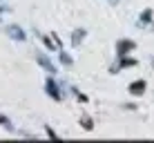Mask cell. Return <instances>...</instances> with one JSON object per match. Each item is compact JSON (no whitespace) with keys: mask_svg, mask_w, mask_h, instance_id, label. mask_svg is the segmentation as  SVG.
<instances>
[{"mask_svg":"<svg viewBox=\"0 0 154 143\" xmlns=\"http://www.w3.org/2000/svg\"><path fill=\"white\" fill-rule=\"evenodd\" d=\"M152 16H154L152 7L143 9V11H141V16H139V20H136V27H147V25L152 23Z\"/></svg>","mask_w":154,"mask_h":143,"instance_id":"7","label":"cell"},{"mask_svg":"<svg viewBox=\"0 0 154 143\" xmlns=\"http://www.w3.org/2000/svg\"><path fill=\"white\" fill-rule=\"evenodd\" d=\"M145 87H147V83L143 81V78H139V81H132L130 85H127V92H130L132 96H143V94H145Z\"/></svg>","mask_w":154,"mask_h":143,"instance_id":"6","label":"cell"},{"mask_svg":"<svg viewBox=\"0 0 154 143\" xmlns=\"http://www.w3.org/2000/svg\"><path fill=\"white\" fill-rule=\"evenodd\" d=\"M109 2H112V5H116V2H119V0H109Z\"/></svg>","mask_w":154,"mask_h":143,"instance_id":"17","label":"cell"},{"mask_svg":"<svg viewBox=\"0 0 154 143\" xmlns=\"http://www.w3.org/2000/svg\"><path fill=\"white\" fill-rule=\"evenodd\" d=\"M85 36H87V29L76 27V29L72 31V45H74V47H78V45L83 43V38H85Z\"/></svg>","mask_w":154,"mask_h":143,"instance_id":"8","label":"cell"},{"mask_svg":"<svg viewBox=\"0 0 154 143\" xmlns=\"http://www.w3.org/2000/svg\"><path fill=\"white\" fill-rule=\"evenodd\" d=\"M0 125H2L7 132H16V128H14V123H11V119L9 116H5V114H0Z\"/></svg>","mask_w":154,"mask_h":143,"instance_id":"10","label":"cell"},{"mask_svg":"<svg viewBox=\"0 0 154 143\" xmlns=\"http://www.w3.org/2000/svg\"><path fill=\"white\" fill-rule=\"evenodd\" d=\"M34 54H36V63H38V65H40L47 74H51V76H54V74L58 72V67L51 63V58L47 56V54H42V51H34Z\"/></svg>","mask_w":154,"mask_h":143,"instance_id":"3","label":"cell"},{"mask_svg":"<svg viewBox=\"0 0 154 143\" xmlns=\"http://www.w3.org/2000/svg\"><path fill=\"white\" fill-rule=\"evenodd\" d=\"M152 65H154V58H152Z\"/></svg>","mask_w":154,"mask_h":143,"instance_id":"18","label":"cell"},{"mask_svg":"<svg viewBox=\"0 0 154 143\" xmlns=\"http://www.w3.org/2000/svg\"><path fill=\"white\" fill-rule=\"evenodd\" d=\"M123 107H125V110H136V105H134V103H125Z\"/></svg>","mask_w":154,"mask_h":143,"instance_id":"15","label":"cell"},{"mask_svg":"<svg viewBox=\"0 0 154 143\" xmlns=\"http://www.w3.org/2000/svg\"><path fill=\"white\" fill-rule=\"evenodd\" d=\"M7 9H9V7H5V5H0V18H2V14L7 11Z\"/></svg>","mask_w":154,"mask_h":143,"instance_id":"16","label":"cell"},{"mask_svg":"<svg viewBox=\"0 0 154 143\" xmlns=\"http://www.w3.org/2000/svg\"><path fill=\"white\" fill-rule=\"evenodd\" d=\"M58 58H60V63H63L65 67H72V65H74V58L67 54L65 49H58Z\"/></svg>","mask_w":154,"mask_h":143,"instance_id":"9","label":"cell"},{"mask_svg":"<svg viewBox=\"0 0 154 143\" xmlns=\"http://www.w3.org/2000/svg\"><path fill=\"white\" fill-rule=\"evenodd\" d=\"M139 65V61H136L134 56H130V54H125V56H119V63L116 65H112V74H119V70H127V67H136Z\"/></svg>","mask_w":154,"mask_h":143,"instance_id":"4","label":"cell"},{"mask_svg":"<svg viewBox=\"0 0 154 143\" xmlns=\"http://www.w3.org/2000/svg\"><path fill=\"white\" fill-rule=\"evenodd\" d=\"M81 128H83V130H87V132H89V130H94V121L89 119V116H81Z\"/></svg>","mask_w":154,"mask_h":143,"instance_id":"12","label":"cell"},{"mask_svg":"<svg viewBox=\"0 0 154 143\" xmlns=\"http://www.w3.org/2000/svg\"><path fill=\"white\" fill-rule=\"evenodd\" d=\"M136 49V43L132 38H121L116 40V56H125V54H132Z\"/></svg>","mask_w":154,"mask_h":143,"instance_id":"5","label":"cell"},{"mask_svg":"<svg viewBox=\"0 0 154 143\" xmlns=\"http://www.w3.org/2000/svg\"><path fill=\"white\" fill-rule=\"evenodd\" d=\"M45 132H47V136H51V139L56 136V130H54V128H49V125H45Z\"/></svg>","mask_w":154,"mask_h":143,"instance_id":"14","label":"cell"},{"mask_svg":"<svg viewBox=\"0 0 154 143\" xmlns=\"http://www.w3.org/2000/svg\"><path fill=\"white\" fill-rule=\"evenodd\" d=\"M40 40L45 43V47H47V49L58 51V45H56V40H54V38H49V36H40Z\"/></svg>","mask_w":154,"mask_h":143,"instance_id":"11","label":"cell"},{"mask_svg":"<svg viewBox=\"0 0 154 143\" xmlns=\"http://www.w3.org/2000/svg\"><path fill=\"white\" fill-rule=\"evenodd\" d=\"M45 94L49 98H54V101H63V92H60V85H58V83L54 81V76H47L45 78Z\"/></svg>","mask_w":154,"mask_h":143,"instance_id":"1","label":"cell"},{"mask_svg":"<svg viewBox=\"0 0 154 143\" xmlns=\"http://www.w3.org/2000/svg\"><path fill=\"white\" fill-rule=\"evenodd\" d=\"M5 34H7L11 40H18V43H25V40H27V34H25V29L20 27V25H16V23L7 25V27H5Z\"/></svg>","mask_w":154,"mask_h":143,"instance_id":"2","label":"cell"},{"mask_svg":"<svg viewBox=\"0 0 154 143\" xmlns=\"http://www.w3.org/2000/svg\"><path fill=\"white\" fill-rule=\"evenodd\" d=\"M72 92H74V96H76L78 101H81V103H87V96H85V94H83V92H78V89H76V87H72Z\"/></svg>","mask_w":154,"mask_h":143,"instance_id":"13","label":"cell"}]
</instances>
